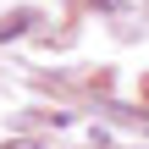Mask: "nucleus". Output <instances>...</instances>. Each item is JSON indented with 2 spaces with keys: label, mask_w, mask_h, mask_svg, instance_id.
Masks as SVG:
<instances>
[{
  "label": "nucleus",
  "mask_w": 149,
  "mask_h": 149,
  "mask_svg": "<svg viewBox=\"0 0 149 149\" xmlns=\"http://www.w3.org/2000/svg\"><path fill=\"white\" fill-rule=\"evenodd\" d=\"M28 22H33V11H17V17H6V22H0V39H17Z\"/></svg>",
  "instance_id": "f257e3e1"
},
{
  "label": "nucleus",
  "mask_w": 149,
  "mask_h": 149,
  "mask_svg": "<svg viewBox=\"0 0 149 149\" xmlns=\"http://www.w3.org/2000/svg\"><path fill=\"white\" fill-rule=\"evenodd\" d=\"M144 100H149V83H144Z\"/></svg>",
  "instance_id": "f03ea898"
}]
</instances>
